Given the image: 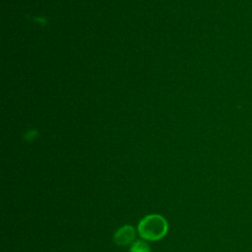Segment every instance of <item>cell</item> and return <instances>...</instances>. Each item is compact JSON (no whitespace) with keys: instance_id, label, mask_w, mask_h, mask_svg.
<instances>
[{"instance_id":"cell-1","label":"cell","mask_w":252,"mask_h":252,"mask_svg":"<svg viewBox=\"0 0 252 252\" xmlns=\"http://www.w3.org/2000/svg\"><path fill=\"white\" fill-rule=\"evenodd\" d=\"M168 230L166 220L158 214H152L144 217L138 224L140 236L146 240L157 241L163 238Z\"/></svg>"},{"instance_id":"cell-2","label":"cell","mask_w":252,"mask_h":252,"mask_svg":"<svg viewBox=\"0 0 252 252\" xmlns=\"http://www.w3.org/2000/svg\"><path fill=\"white\" fill-rule=\"evenodd\" d=\"M135 229L132 225L126 224L116 230L113 236V240L117 245L125 246L130 244L135 238Z\"/></svg>"},{"instance_id":"cell-3","label":"cell","mask_w":252,"mask_h":252,"mask_svg":"<svg viewBox=\"0 0 252 252\" xmlns=\"http://www.w3.org/2000/svg\"><path fill=\"white\" fill-rule=\"evenodd\" d=\"M130 252H151V247L147 242L143 240H137L132 243Z\"/></svg>"}]
</instances>
